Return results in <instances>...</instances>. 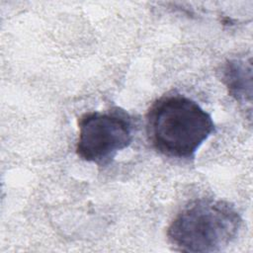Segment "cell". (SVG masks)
Segmentation results:
<instances>
[{"label": "cell", "instance_id": "6da1fadb", "mask_svg": "<svg viewBox=\"0 0 253 253\" xmlns=\"http://www.w3.org/2000/svg\"><path fill=\"white\" fill-rule=\"evenodd\" d=\"M151 146L169 158L189 159L215 130L214 123L196 101L181 94L157 99L146 114Z\"/></svg>", "mask_w": 253, "mask_h": 253}, {"label": "cell", "instance_id": "3957f363", "mask_svg": "<svg viewBox=\"0 0 253 253\" xmlns=\"http://www.w3.org/2000/svg\"><path fill=\"white\" fill-rule=\"evenodd\" d=\"M78 128L77 156L97 165L109 164L133 138L131 119L119 108L83 114L78 120Z\"/></svg>", "mask_w": 253, "mask_h": 253}, {"label": "cell", "instance_id": "277c9868", "mask_svg": "<svg viewBox=\"0 0 253 253\" xmlns=\"http://www.w3.org/2000/svg\"><path fill=\"white\" fill-rule=\"evenodd\" d=\"M221 82L228 94L240 105L251 107L252 103V62L248 59H228L221 67Z\"/></svg>", "mask_w": 253, "mask_h": 253}, {"label": "cell", "instance_id": "7a4b0ae2", "mask_svg": "<svg viewBox=\"0 0 253 253\" xmlns=\"http://www.w3.org/2000/svg\"><path fill=\"white\" fill-rule=\"evenodd\" d=\"M242 223L235 207L203 198L185 206L167 228L169 242L183 252H218L238 235Z\"/></svg>", "mask_w": 253, "mask_h": 253}]
</instances>
